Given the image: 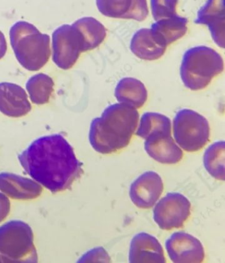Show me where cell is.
<instances>
[{"mask_svg": "<svg viewBox=\"0 0 225 263\" xmlns=\"http://www.w3.org/2000/svg\"><path fill=\"white\" fill-rule=\"evenodd\" d=\"M18 159L28 175L53 193L70 189L83 173L82 163L61 134L36 139Z\"/></svg>", "mask_w": 225, "mask_h": 263, "instance_id": "1", "label": "cell"}, {"mask_svg": "<svg viewBox=\"0 0 225 263\" xmlns=\"http://www.w3.org/2000/svg\"><path fill=\"white\" fill-rule=\"evenodd\" d=\"M140 114L133 107L114 104L104 110L101 117L90 123V145L99 153L108 155L126 147L138 127Z\"/></svg>", "mask_w": 225, "mask_h": 263, "instance_id": "2", "label": "cell"}, {"mask_svg": "<svg viewBox=\"0 0 225 263\" xmlns=\"http://www.w3.org/2000/svg\"><path fill=\"white\" fill-rule=\"evenodd\" d=\"M10 43L21 66L30 71L40 70L51 55L50 38L26 22H18L9 31Z\"/></svg>", "mask_w": 225, "mask_h": 263, "instance_id": "3", "label": "cell"}, {"mask_svg": "<svg viewBox=\"0 0 225 263\" xmlns=\"http://www.w3.org/2000/svg\"><path fill=\"white\" fill-rule=\"evenodd\" d=\"M223 69V59L214 49L196 46L183 55L180 77L185 87L196 91L207 87Z\"/></svg>", "mask_w": 225, "mask_h": 263, "instance_id": "4", "label": "cell"}, {"mask_svg": "<svg viewBox=\"0 0 225 263\" xmlns=\"http://www.w3.org/2000/svg\"><path fill=\"white\" fill-rule=\"evenodd\" d=\"M38 262L31 228L22 220L0 227V262Z\"/></svg>", "mask_w": 225, "mask_h": 263, "instance_id": "5", "label": "cell"}, {"mask_svg": "<svg viewBox=\"0 0 225 263\" xmlns=\"http://www.w3.org/2000/svg\"><path fill=\"white\" fill-rule=\"evenodd\" d=\"M173 134L176 143L183 150L197 152L210 141V124L207 119L197 111L182 109L174 118Z\"/></svg>", "mask_w": 225, "mask_h": 263, "instance_id": "6", "label": "cell"}, {"mask_svg": "<svg viewBox=\"0 0 225 263\" xmlns=\"http://www.w3.org/2000/svg\"><path fill=\"white\" fill-rule=\"evenodd\" d=\"M82 52L80 34L72 25H62L53 32L52 60L59 68L71 69Z\"/></svg>", "mask_w": 225, "mask_h": 263, "instance_id": "7", "label": "cell"}, {"mask_svg": "<svg viewBox=\"0 0 225 263\" xmlns=\"http://www.w3.org/2000/svg\"><path fill=\"white\" fill-rule=\"evenodd\" d=\"M191 214V203L179 193H168L162 198L153 210V218L164 230L184 227Z\"/></svg>", "mask_w": 225, "mask_h": 263, "instance_id": "8", "label": "cell"}, {"mask_svg": "<svg viewBox=\"0 0 225 263\" xmlns=\"http://www.w3.org/2000/svg\"><path fill=\"white\" fill-rule=\"evenodd\" d=\"M165 246L173 262L199 263L205 259V251L201 241L187 233H174L166 241Z\"/></svg>", "mask_w": 225, "mask_h": 263, "instance_id": "9", "label": "cell"}, {"mask_svg": "<svg viewBox=\"0 0 225 263\" xmlns=\"http://www.w3.org/2000/svg\"><path fill=\"white\" fill-rule=\"evenodd\" d=\"M163 190L161 176L157 172L149 171L139 176L132 183L129 197L138 208L148 209L155 205Z\"/></svg>", "mask_w": 225, "mask_h": 263, "instance_id": "10", "label": "cell"}, {"mask_svg": "<svg viewBox=\"0 0 225 263\" xmlns=\"http://www.w3.org/2000/svg\"><path fill=\"white\" fill-rule=\"evenodd\" d=\"M100 13L106 17L143 22L149 15L147 0H96Z\"/></svg>", "mask_w": 225, "mask_h": 263, "instance_id": "11", "label": "cell"}, {"mask_svg": "<svg viewBox=\"0 0 225 263\" xmlns=\"http://www.w3.org/2000/svg\"><path fill=\"white\" fill-rule=\"evenodd\" d=\"M146 152L157 162L175 164L183 157L182 151L176 145L170 132H159L145 139Z\"/></svg>", "mask_w": 225, "mask_h": 263, "instance_id": "12", "label": "cell"}, {"mask_svg": "<svg viewBox=\"0 0 225 263\" xmlns=\"http://www.w3.org/2000/svg\"><path fill=\"white\" fill-rule=\"evenodd\" d=\"M24 88L15 83H0V111L10 118H22L31 110Z\"/></svg>", "mask_w": 225, "mask_h": 263, "instance_id": "13", "label": "cell"}, {"mask_svg": "<svg viewBox=\"0 0 225 263\" xmlns=\"http://www.w3.org/2000/svg\"><path fill=\"white\" fill-rule=\"evenodd\" d=\"M195 23L207 25L218 46L224 48L225 10L224 0H208L198 11Z\"/></svg>", "mask_w": 225, "mask_h": 263, "instance_id": "14", "label": "cell"}, {"mask_svg": "<svg viewBox=\"0 0 225 263\" xmlns=\"http://www.w3.org/2000/svg\"><path fill=\"white\" fill-rule=\"evenodd\" d=\"M163 249L156 237L141 232L132 239L129 252L131 263L166 262Z\"/></svg>", "mask_w": 225, "mask_h": 263, "instance_id": "15", "label": "cell"}, {"mask_svg": "<svg viewBox=\"0 0 225 263\" xmlns=\"http://www.w3.org/2000/svg\"><path fill=\"white\" fill-rule=\"evenodd\" d=\"M43 187L36 181L17 174L0 173V191L13 199L31 200L41 196Z\"/></svg>", "mask_w": 225, "mask_h": 263, "instance_id": "16", "label": "cell"}, {"mask_svg": "<svg viewBox=\"0 0 225 263\" xmlns=\"http://www.w3.org/2000/svg\"><path fill=\"white\" fill-rule=\"evenodd\" d=\"M188 23L186 18L176 15L157 21L152 25L151 31L158 44L167 47L185 35L188 31Z\"/></svg>", "mask_w": 225, "mask_h": 263, "instance_id": "17", "label": "cell"}, {"mask_svg": "<svg viewBox=\"0 0 225 263\" xmlns=\"http://www.w3.org/2000/svg\"><path fill=\"white\" fill-rule=\"evenodd\" d=\"M115 95L119 103L141 108L147 102L148 92L144 84L135 78H125L118 82Z\"/></svg>", "mask_w": 225, "mask_h": 263, "instance_id": "18", "label": "cell"}, {"mask_svg": "<svg viewBox=\"0 0 225 263\" xmlns=\"http://www.w3.org/2000/svg\"><path fill=\"white\" fill-rule=\"evenodd\" d=\"M72 26L80 34L82 41L83 52L99 47L106 39V28L93 17L81 18L74 22Z\"/></svg>", "mask_w": 225, "mask_h": 263, "instance_id": "19", "label": "cell"}, {"mask_svg": "<svg viewBox=\"0 0 225 263\" xmlns=\"http://www.w3.org/2000/svg\"><path fill=\"white\" fill-rule=\"evenodd\" d=\"M130 49L132 53L140 59L153 61L161 58L165 53L166 47L155 41L151 29L143 28L132 37Z\"/></svg>", "mask_w": 225, "mask_h": 263, "instance_id": "20", "label": "cell"}, {"mask_svg": "<svg viewBox=\"0 0 225 263\" xmlns=\"http://www.w3.org/2000/svg\"><path fill=\"white\" fill-rule=\"evenodd\" d=\"M54 83L50 76L36 74L27 81L26 88L30 99L34 104L42 105L48 103L54 91Z\"/></svg>", "mask_w": 225, "mask_h": 263, "instance_id": "21", "label": "cell"}, {"mask_svg": "<svg viewBox=\"0 0 225 263\" xmlns=\"http://www.w3.org/2000/svg\"><path fill=\"white\" fill-rule=\"evenodd\" d=\"M224 141H218L206 149L203 164L206 171L218 180H224Z\"/></svg>", "mask_w": 225, "mask_h": 263, "instance_id": "22", "label": "cell"}, {"mask_svg": "<svg viewBox=\"0 0 225 263\" xmlns=\"http://www.w3.org/2000/svg\"><path fill=\"white\" fill-rule=\"evenodd\" d=\"M172 132L171 121L163 114L146 112L141 116L136 136L146 139L151 135L159 132Z\"/></svg>", "mask_w": 225, "mask_h": 263, "instance_id": "23", "label": "cell"}, {"mask_svg": "<svg viewBox=\"0 0 225 263\" xmlns=\"http://www.w3.org/2000/svg\"><path fill=\"white\" fill-rule=\"evenodd\" d=\"M178 0H151L152 15L155 21L169 18L177 15Z\"/></svg>", "mask_w": 225, "mask_h": 263, "instance_id": "24", "label": "cell"}, {"mask_svg": "<svg viewBox=\"0 0 225 263\" xmlns=\"http://www.w3.org/2000/svg\"><path fill=\"white\" fill-rule=\"evenodd\" d=\"M105 259L110 260V257L103 248H99L86 253L80 258V260L78 262H108Z\"/></svg>", "mask_w": 225, "mask_h": 263, "instance_id": "25", "label": "cell"}, {"mask_svg": "<svg viewBox=\"0 0 225 263\" xmlns=\"http://www.w3.org/2000/svg\"><path fill=\"white\" fill-rule=\"evenodd\" d=\"M11 204L8 197L0 193V223L3 222L10 212Z\"/></svg>", "mask_w": 225, "mask_h": 263, "instance_id": "26", "label": "cell"}, {"mask_svg": "<svg viewBox=\"0 0 225 263\" xmlns=\"http://www.w3.org/2000/svg\"><path fill=\"white\" fill-rule=\"evenodd\" d=\"M7 50H8V45H7L6 38L3 32L0 31V60L5 57Z\"/></svg>", "mask_w": 225, "mask_h": 263, "instance_id": "27", "label": "cell"}]
</instances>
